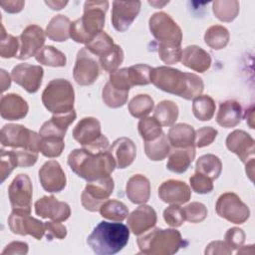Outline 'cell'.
<instances>
[{"instance_id":"ac0fdd59","label":"cell","mask_w":255,"mask_h":255,"mask_svg":"<svg viewBox=\"0 0 255 255\" xmlns=\"http://www.w3.org/2000/svg\"><path fill=\"white\" fill-rule=\"evenodd\" d=\"M39 179L42 187L48 192H60L66 186L65 173L56 160H49L42 165Z\"/></svg>"},{"instance_id":"11a10c76","label":"cell","mask_w":255,"mask_h":255,"mask_svg":"<svg viewBox=\"0 0 255 255\" xmlns=\"http://www.w3.org/2000/svg\"><path fill=\"white\" fill-rule=\"evenodd\" d=\"M217 135V130L211 127H203L195 131L194 145L197 147H204L213 142Z\"/></svg>"},{"instance_id":"b9f144b4","label":"cell","mask_w":255,"mask_h":255,"mask_svg":"<svg viewBox=\"0 0 255 255\" xmlns=\"http://www.w3.org/2000/svg\"><path fill=\"white\" fill-rule=\"evenodd\" d=\"M153 100L148 95H137L128 104V111L134 118H144L153 109Z\"/></svg>"},{"instance_id":"003e7915","label":"cell","mask_w":255,"mask_h":255,"mask_svg":"<svg viewBox=\"0 0 255 255\" xmlns=\"http://www.w3.org/2000/svg\"><path fill=\"white\" fill-rule=\"evenodd\" d=\"M246 173L249 176L251 180H253V174H254V158L250 159L246 162Z\"/></svg>"},{"instance_id":"ba28073f","label":"cell","mask_w":255,"mask_h":255,"mask_svg":"<svg viewBox=\"0 0 255 255\" xmlns=\"http://www.w3.org/2000/svg\"><path fill=\"white\" fill-rule=\"evenodd\" d=\"M149 30L159 45L180 46L182 32L176 22L166 13H154L148 21Z\"/></svg>"},{"instance_id":"6f0895ef","label":"cell","mask_w":255,"mask_h":255,"mask_svg":"<svg viewBox=\"0 0 255 255\" xmlns=\"http://www.w3.org/2000/svg\"><path fill=\"white\" fill-rule=\"evenodd\" d=\"M13 152L15 154L18 166L20 167H28L32 166L36 163L38 159V152L29 150V149H19V150H14Z\"/></svg>"},{"instance_id":"681fc988","label":"cell","mask_w":255,"mask_h":255,"mask_svg":"<svg viewBox=\"0 0 255 255\" xmlns=\"http://www.w3.org/2000/svg\"><path fill=\"white\" fill-rule=\"evenodd\" d=\"M158 55L163 63L167 65H172V64H176L181 60L182 50L180 46L159 45Z\"/></svg>"},{"instance_id":"d6a6232c","label":"cell","mask_w":255,"mask_h":255,"mask_svg":"<svg viewBox=\"0 0 255 255\" xmlns=\"http://www.w3.org/2000/svg\"><path fill=\"white\" fill-rule=\"evenodd\" d=\"M144 151L146 156L151 160H162L170 152V144L167 136L162 132V134L151 141H145Z\"/></svg>"},{"instance_id":"44dd1931","label":"cell","mask_w":255,"mask_h":255,"mask_svg":"<svg viewBox=\"0 0 255 255\" xmlns=\"http://www.w3.org/2000/svg\"><path fill=\"white\" fill-rule=\"evenodd\" d=\"M156 223V213L151 206L140 205L128 217V226L135 235H140L151 229Z\"/></svg>"},{"instance_id":"f1b7e54d","label":"cell","mask_w":255,"mask_h":255,"mask_svg":"<svg viewBox=\"0 0 255 255\" xmlns=\"http://www.w3.org/2000/svg\"><path fill=\"white\" fill-rule=\"evenodd\" d=\"M167 138L175 148L191 147L194 146L195 130L187 124H177L169 128Z\"/></svg>"},{"instance_id":"8fae6325","label":"cell","mask_w":255,"mask_h":255,"mask_svg":"<svg viewBox=\"0 0 255 255\" xmlns=\"http://www.w3.org/2000/svg\"><path fill=\"white\" fill-rule=\"evenodd\" d=\"M8 225L14 234L32 235L41 240L45 235V223L30 216L29 212L13 209L8 218Z\"/></svg>"},{"instance_id":"e575fe53","label":"cell","mask_w":255,"mask_h":255,"mask_svg":"<svg viewBox=\"0 0 255 255\" xmlns=\"http://www.w3.org/2000/svg\"><path fill=\"white\" fill-rule=\"evenodd\" d=\"M104 218L114 221H123L128 215V209L125 203L115 199L106 200L99 209Z\"/></svg>"},{"instance_id":"9a60e30c","label":"cell","mask_w":255,"mask_h":255,"mask_svg":"<svg viewBox=\"0 0 255 255\" xmlns=\"http://www.w3.org/2000/svg\"><path fill=\"white\" fill-rule=\"evenodd\" d=\"M140 1H114L112 24L119 32L127 31L139 13Z\"/></svg>"},{"instance_id":"7402d4cb","label":"cell","mask_w":255,"mask_h":255,"mask_svg":"<svg viewBox=\"0 0 255 255\" xmlns=\"http://www.w3.org/2000/svg\"><path fill=\"white\" fill-rule=\"evenodd\" d=\"M102 135L100 122L92 117L82 119L73 129L74 138L83 146L95 143Z\"/></svg>"},{"instance_id":"ee69618b","label":"cell","mask_w":255,"mask_h":255,"mask_svg":"<svg viewBox=\"0 0 255 255\" xmlns=\"http://www.w3.org/2000/svg\"><path fill=\"white\" fill-rule=\"evenodd\" d=\"M151 71H152V68L144 64H137L129 67L128 79L131 87L148 85L149 83H151L150 82Z\"/></svg>"},{"instance_id":"816d5d0a","label":"cell","mask_w":255,"mask_h":255,"mask_svg":"<svg viewBox=\"0 0 255 255\" xmlns=\"http://www.w3.org/2000/svg\"><path fill=\"white\" fill-rule=\"evenodd\" d=\"M1 169H0V174H1V182H3L12 172V170L18 166L15 154L13 150H4L1 149Z\"/></svg>"},{"instance_id":"4fadbf2b","label":"cell","mask_w":255,"mask_h":255,"mask_svg":"<svg viewBox=\"0 0 255 255\" xmlns=\"http://www.w3.org/2000/svg\"><path fill=\"white\" fill-rule=\"evenodd\" d=\"M100 74L99 65L91 53L83 48L78 52L76 64L73 70L74 80L81 86H89L96 82Z\"/></svg>"},{"instance_id":"be15d7a7","label":"cell","mask_w":255,"mask_h":255,"mask_svg":"<svg viewBox=\"0 0 255 255\" xmlns=\"http://www.w3.org/2000/svg\"><path fill=\"white\" fill-rule=\"evenodd\" d=\"M11 85V79L10 76L6 73V71L1 70V91L4 92L7 89H9Z\"/></svg>"},{"instance_id":"6da1fadb","label":"cell","mask_w":255,"mask_h":255,"mask_svg":"<svg viewBox=\"0 0 255 255\" xmlns=\"http://www.w3.org/2000/svg\"><path fill=\"white\" fill-rule=\"evenodd\" d=\"M150 82L157 89L185 100H193L200 96L204 88L202 79L197 75L166 66L152 68Z\"/></svg>"},{"instance_id":"2e32d148","label":"cell","mask_w":255,"mask_h":255,"mask_svg":"<svg viewBox=\"0 0 255 255\" xmlns=\"http://www.w3.org/2000/svg\"><path fill=\"white\" fill-rule=\"evenodd\" d=\"M20 52L16 56L19 60H26L32 56H36L45 43V33L43 29L37 25L26 27L20 36Z\"/></svg>"},{"instance_id":"5b68a950","label":"cell","mask_w":255,"mask_h":255,"mask_svg":"<svg viewBox=\"0 0 255 255\" xmlns=\"http://www.w3.org/2000/svg\"><path fill=\"white\" fill-rule=\"evenodd\" d=\"M184 242L179 231L175 229L154 228L137 238L140 253L150 255H170L176 253Z\"/></svg>"},{"instance_id":"f546056e","label":"cell","mask_w":255,"mask_h":255,"mask_svg":"<svg viewBox=\"0 0 255 255\" xmlns=\"http://www.w3.org/2000/svg\"><path fill=\"white\" fill-rule=\"evenodd\" d=\"M195 157L194 146L187 148H177L173 150L168 157L166 167L175 173H183L187 170Z\"/></svg>"},{"instance_id":"8d00e7d4","label":"cell","mask_w":255,"mask_h":255,"mask_svg":"<svg viewBox=\"0 0 255 255\" xmlns=\"http://www.w3.org/2000/svg\"><path fill=\"white\" fill-rule=\"evenodd\" d=\"M192 112L197 120L210 121L214 116L215 103L209 96H198L193 99Z\"/></svg>"},{"instance_id":"4316f807","label":"cell","mask_w":255,"mask_h":255,"mask_svg":"<svg viewBox=\"0 0 255 255\" xmlns=\"http://www.w3.org/2000/svg\"><path fill=\"white\" fill-rule=\"evenodd\" d=\"M126 192L128 198L135 204H144L148 201L150 196V183L149 180L141 175H132L127 183Z\"/></svg>"},{"instance_id":"6125c7cd","label":"cell","mask_w":255,"mask_h":255,"mask_svg":"<svg viewBox=\"0 0 255 255\" xmlns=\"http://www.w3.org/2000/svg\"><path fill=\"white\" fill-rule=\"evenodd\" d=\"M0 5L3 8V10L8 13H18L23 9L25 2L24 1H16V0L2 1L0 3Z\"/></svg>"},{"instance_id":"f6af8a7d","label":"cell","mask_w":255,"mask_h":255,"mask_svg":"<svg viewBox=\"0 0 255 255\" xmlns=\"http://www.w3.org/2000/svg\"><path fill=\"white\" fill-rule=\"evenodd\" d=\"M99 59L100 64L105 71L109 73H114L124 61V51L121 46L115 44L113 50L109 54L102 56Z\"/></svg>"},{"instance_id":"277c9868","label":"cell","mask_w":255,"mask_h":255,"mask_svg":"<svg viewBox=\"0 0 255 255\" xmlns=\"http://www.w3.org/2000/svg\"><path fill=\"white\" fill-rule=\"evenodd\" d=\"M108 8V1H86L84 15L71 23L70 37L77 43H90L103 31Z\"/></svg>"},{"instance_id":"603a6c76","label":"cell","mask_w":255,"mask_h":255,"mask_svg":"<svg viewBox=\"0 0 255 255\" xmlns=\"http://www.w3.org/2000/svg\"><path fill=\"white\" fill-rule=\"evenodd\" d=\"M28 104L19 95L8 94L1 98L0 114L1 117L8 121L21 120L28 113Z\"/></svg>"},{"instance_id":"4dcf8cb0","label":"cell","mask_w":255,"mask_h":255,"mask_svg":"<svg viewBox=\"0 0 255 255\" xmlns=\"http://www.w3.org/2000/svg\"><path fill=\"white\" fill-rule=\"evenodd\" d=\"M70 27L71 21L68 17L64 15H57L49 22L46 28V35L52 41L63 42L68 40L70 37Z\"/></svg>"},{"instance_id":"94428289","label":"cell","mask_w":255,"mask_h":255,"mask_svg":"<svg viewBox=\"0 0 255 255\" xmlns=\"http://www.w3.org/2000/svg\"><path fill=\"white\" fill-rule=\"evenodd\" d=\"M28 244L24 242L14 241L8 244L2 251V254H27Z\"/></svg>"},{"instance_id":"5bb4252c","label":"cell","mask_w":255,"mask_h":255,"mask_svg":"<svg viewBox=\"0 0 255 255\" xmlns=\"http://www.w3.org/2000/svg\"><path fill=\"white\" fill-rule=\"evenodd\" d=\"M43 68L40 66L30 64H19L12 69L11 77L13 81L21 86L28 93H36L41 84L43 78Z\"/></svg>"},{"instance_id":"3957f363","label":"cell","mask_w":255,"mask_h":255,"mask_svg":"<svg viewBox=\"0 0 255 255\" xmlns=\"http://www.w3.org/2000/svg\"><path fill=\"white\" fill-rule=\"evenodd\" d=\"M129 229L119 222H100L89 235L87 243L99 255H113L120 252L128 244Z\"/></svg>"},{"instance_id":"30bf717a","label":"cell","mask_w":255,"mask_h":255,"mask_svg":"<svg viewBox=\"0 0 255 255\" xmlns=\"http://www.w3.org/2000/svg\"><path fill=\"white\" fill-rule=\"evenodd\" d=\"M215 209L217 214L235 224L244 223L250 216L248 206L233 192H226L217 199Z\"/></svg>"},{"instance_id":"d590c367","label":"cell","mask_w":255,"mask_h":255,"mask_svg":"<svg viewBox=\"0 0 255 255\" xmlns=\"http://www.w3.org/2000/svg\"><path fill=\"white\" fill-rule=\"evenodd\" d=\"M204 41L207 46L214 50L223 49L229 42L228 30L220 25L209 27L204 34Z\"/></svg>"},{"instance_id":"1f68e13d","label":"cell","mask_w":255,"mask_h":255,"mask_svg":"<svg viewBox=\"0 0 255 255\" xmlns=\"http://www.w3.org/2000/svg\"><path fill=\"white\" fill-rule=\"evenodd\" d=\"M196 172L202 173L211 180L218 178L222 170L221 160L214 154H204L200 156L195 166Z\"/></svg>"},{"instance_id":"db71d44e","label":"cell","mask_w":255,"mask_h":255,"mask_svg":"<svg viewBox=\"0 0 255 255\" xmlns=\"http://www.w3.org/2000/svg\"><path fill=\"white\" fill-rule=\"evenodd\" d=\"M110 84L117 89L128 92L131 88L129 79H128V69L124 68L117 70L110 75Z\"/></svg>"},{"instance_id":"7c38bea8","label":"cell","mask_w":255,"mask_h":255,"mask_svg":"<svg viewBox=\"0 0 255 255\" xmlns=\"http://www.w3.org/2000/svg\"><path fill=\"white\" fill-rule=\"evenodd\" d=\"M33 188L32 183L27 174H18L8 188V195L13 209L31 212Z\"/></svg>"},{"instance_id":"d4e9b609","label":"cell","mask_w":255,"mask_h":255,"mask_svg":"<svg viewBox=\"0 0 255 255\" xmlns=\"http://www.w3.org/2000/svg\"><path fill=\"white\" fill-rule=\"evenodd\" d=\"M76 116L74 110L67 114L54 115L51 120L44 123L41 127L39 131L40 136H58L64 138L68 127L75 121Z\"/></svg>"},{"instance_id":"03108f58","label":"cell","mask_w":255,"mask_h":255,"mask_svg":"<svg viewBox=\"0 0 255 255\" xmlns=\"http://www.w3.org/2000/svg\"><path fill=\"white\" fill-rule=\"evenodd\" d=\"M254 107L251 106L247 111H246V122L248 123L249 127L251 128H254V125H253V121H254Z\"/></svg>"},{"instance_id":"d6986e66","label":"cell","mask_w":255,"mask_h":255,"mask_svg":"<svg viewBox=\"0 0 255 255\" xmlns=\"http://www.w3.org/2000/svg\"><path fill=\"white\" fill-rule=\"evenodd\" d=\"M226 146L244 163L254 158L255 141L252 136L244 130L235 129L230 132L226 138Z\"/></svg>"},{"instance_id":"ab89813d","label":"cell","mask_w":255,"mask_h":255,"mask_svg":"<svg viewBox=\"0 0 255 255\" xmlns=\"http://www.w3.org/2000/svg\"><path fill=\"white\" fill-rule=\"evenodd\" d=\"M114 46L115 44L113 39L105 31H102L90 43H88L85 48L91 54L97 55L100 58L109 54L113 50Z\"/></svg>"},{"instance_id":"52a82bcc","label":"cell","mask_w":255,"mask_h":255,"mask_svg":"<svg viewBox=\"0 0 255 255\" xmlns=\"http://www.w3.org/2000/svg\"><path fill=\"white\" fill-rule=\"evenodd\" d=\"M1 143L3 146L41 151L40 134L21 125H5L1 129Z\"/></svg>"},{"instance_id":"e0dca14e","label":"cell","mask_w":255,"mask_h":255,"mask_svg":"<svg viewBox=\"0 0 255 255\" xmlns=\"http://www.w3.org/2000/svg\"><path fill=\"white\" fill-rule=\"evenodd\" d=\"M35 212L42 218H50L53 221H65L71 215L70 206L59 201L54 196H43L35 202Z\"/></svg>"},{"instance_id":"cb8c5ba5","label":"cell","mask_w":255,"mask_h":255,"mask_svg":"<svg viewBox=\"0 0 255 255\" xmlns=\"http://www.w3.org/2000/svg\"><path fill=\"white\" fill-rule=\"evenodd\" d=\"M180 61L185 67L199 73H204L211 65V58L209 54L202 48L195 45L187 46L182 51Z\"/></svg>"},{"instance_id":"680465c9","label":"cell","mask_w":255,"mask_h":255,"mask_svg":"<svg viewBox=\"0 0 255 255\" xmlns=\"http://www.w3.org/2000/svg\"><path fill=\"white\" fill-rule=\"evenodd\" d=\"M45 234L48 240H52L53 238L64 239L67 235V228L59 223V221L45 222Z\"/></svg>"},{"instance_id":"c3c4849f","label":"cell","mask_w":255,"mask_h":255,"mask_svg":"<svg viewBox=\"0 0 255 255\" xmlns=\"http://www.w3.org/2000/svg\"><path fill=\"white\" fill-rule=\"evenodd\" d=\"M185 220L191 223H198L203 221L207 216V209L204 204L200 202H191L182 208Z\"/></svg>"},{"instance_id":"7bdbcfd3","label":"cell","mask_w":255,"mask_h":255,"mask_svg":"<svg viewBox=\"0 0 255 255\" xmlns=\"http://www.w3.org/2000/svg\"><path fill=\"white\" fill-rule=\"evenodd\" d=\"M138 132L144 141H151L162 134L161 125L154 118H141L138 122Z\"/></svg>"},{"instance_id":"f907efd6","label":"cell","mask_w":255,"mask_h":255,"mask_svg":"<svg viewBox=\"0 0 255 255\" xmlns=\"http://www.w3.org/2000/svg\"><path fill=\"white\" fill-rule=\"evenodd\" d=\"M190 186L196 193L199 194H206L212 191L213 183L212 180L207 177L206 175L196 172L189 178Z\"/></svg>"},{"instance_id":"f35d334b","label":"cell","mask_w":255,"mask_h":255,"mask_svg":"<svg viewBox=\"0 0 255 255\" xmlns=\"http://www.w3.org/2000/svg\"><path fill=\"white\" fill-rule=\"evenodd\" d=\"M212 10L216 18L220 21L231 22L239 13V2L235 0L214 1L212 3Z\"/></svg>"},{"instance_id":"836d02e7","label":"cell","mask_w":255,"mask_h":255,"mask_svg":"<svg viewBox=\"0 0 255 255\" xmlns=\"http://www.w3.org/2000/svg\"><path fill=\"white\" fill-rule=\"evenodd\" d=\"M153 118L161 126H172L178 118V108L176 104L171 101H162L156 106Z\"/></svg>"},{"instance_id":"9c48e42d","label":"cell","mask_w":255,"mask_h":255,"mask_svg":"<svg viewBox=\"0 0 255 255\" xmlns=\"http://www.w3.org/2000/svg\"><path fill=\"white\" fill-rule=\"evenodd\" d=\"M113 190L114 180L111 176L89 181L81 195L82 205L89 211H98L101 205L112 194Z\"/></svg>"},{"instance_id":"484cf974","label":"cell","mask_w":255,"mask_h":255,"mask_svg":"<svg viewBox=\"0 0 255 255\" xmlns=\"http://www.w3.org/2000/svg\"><path fill=\"white\" fill-rule=\"evenodd\" d=\"M109 151L114 156L118 168H126L130 165L136 154V148L133 141L128 137H120L116 139Z\"/></svg>"},{"instance_id":"9f6ffc18","label":"cell","mask_w":255,"mask_h":255,"mask_svg":"<svg viewBox=\"0 0 255 255\" xmlns=\"http://www.w3.org/2000/svg\"><path fill=\"white\" fill-rule=\"evenodd\" d=\"M225 243L231 249L241 248L245 242V233L238 227H232L225 233Z\"/></svg>"},{"instance_id":"ffe728a7","label":"cell","mask_w":255,"mask_h":255,"mask_svg":"<svg viewBox=\"0 0 255 255\" xmlns=\"http://www.w3.org/2000/svg\"><path fill=\"white\" fill-rule=\"evenodd\" d=\"M158 196L165 203L183 204L190 199L191 191L185 182L169 179L158 187Z\"/></svg>"},{"instance_id":"f5cc1de1","label":"cell","mask_w":255,"mask_h":255,"mask_svg":"<svg viewBox=\"0 0 255 255\" xmlns=\"http://www.w3.org/2000/svg\"><path fill=\"white\" fill-rule=\"evenodd\" d=\"M163 218L171 227H179L185 221L183 210L178 204H172L166 207L163 211Z\"/></svg>"},{"instance_id":"8992f818","label":"cell","mask_w":255,"mask_h":255,"mask_svg":"<svg viewBox=\"0 0 255 255\" xmlns=\"http://www.w3.org/2000/svg\"><path fill=\"white\" fill-rule=\"evenodd\" d=\"M75 93L71 83L65 79L52 80L42 94V103L54 115L73 111Z\"/></svg>"},{"instance_id":"83f0119b","label":"cell","mask_w":255,"mask_h":255,"mask_svg":"<svg viewBox=\"0 0 255 255\" xmlns=\"http://www.w3.org/2000/svg\"><path fill=\"white\" fill-rule=\"evenodd\" d=\"M242 119L241 105L234 100H228L220 104L216 116V123L226 128L236 127Z\"/></svg>"},{"instance_id":"e7e4bbea","label":"cell","mask_w":255,"mask_h":255,"mask_svg":"<svg viewBox=\"0 0 255 255\" xmlns=\"http://www.w3.org/2000/svg\"><path fill=\"white\" fill-rule=\"evenodd\" d=\"M45 3L53 10H61L68 4L67 1H45Z\"/></svg>"},{"instance_id":"7dc6e473","label":"cell","mask_w":255,"mask_h":255,"mask_svg":"<svg viewBox=\"0 0 255 255\" xmlns=\"http://www.w3.org/2000/svg\"><path fill=\"white\" fill-rule=\"evenodd\" d=\"M1 40H0V56L5 59H9L17 56L18 50V38L9 35L5 32L4 26H1Z\"/></svg>"},{"instance_id":"bcb514c9","label":"cell","mask_w":255,"mask_h":255,"mask_svg":"<svg viewBox=\"0 0 255 255\" xmlns=\"http://www.w3.org/2000/svg\"><path fill=\"white\" fill-rule=\"evenodd\" d=\"M64 138L58 136L41 137V152L47 157H57L64 150Z\"/></svg>"},{"instance_id":"7a4b0ae2","label":"cell","mask_w":255,"mask_h":255,"mask_svg":"<svg viewBox=\"0 0 255 255\" xmlns=\"http://www.w3.org/2000/svg\"><path fill=\"white\" fill-rule=\"evenodd\" d=\"M68 164L79 177L88 182L110 176L117 166L109 149L93 151L86 147L74 149L68 156Z\"/></svg>"},{"instance_id":"60d3db41","label":"cell","mask_w":255,"mask_h":255,"mask_svg":"<svg viewBox=\"0 0 255 255\" xmlns=\"http://www.w3.org/2000/svg\"><path fill=\"white\" fill-rule=\"evenodd\" d=\"M102 96H103L104 103L108 107L116 109V108L123 107L127 103L128 92L117 89L114 86H112L110 82H108L103 89Z\"/></svg>"},{"instance_id":"91938a15","label":"cell","mask_w":255,"mask_h":255,"mask_svg":"<svg viewBox=\"0 0 255 255\" xmlns=\"http://www.w3.org/2000/svg\"><path fill=\"white\" fill-rule=\"evenodd\" d=\"M206 255H214V254H223L228 255L232 253V249L225 243V241H213L209 243L204 251Z\"/></svg>"},{"instance_id":"74e56055","label":"cell","mask_w":255,"mask_h":255,"mask_svg":"<svg viewBox=\"0 0 255 255\" xmlns=\"http://www.w3.org/2000/svg\"><path fill=\"white\" fill-rule=\"evenodd\" d=\"M35 58L38 63L50 67H64L67 62L65 54L53 46L43 47Z\"/></svg>"}]
</instances>
